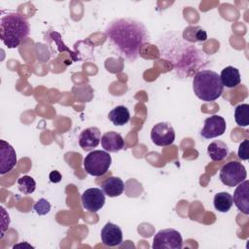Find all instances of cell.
I'll list each match as a JSON object with an SVG mask.
<instances>
[{
	"label": "cell",
	"mask_w": 249,
	"mask_h": 249,
	"mask_svg": "<svg viewBox=\"0 0 249 249\" xmlns=\"http://www.w3.org/2000/svg\"><path fill=\"white\" fill-rule=\"evenodd\" d=\"M108 41L123 57L134 61L140 53V48L149 41L146 26L132 18H116L105 28Z\"/></svg>",
	"instance_id": "1"
},
{
	"label": "cell",
	"mask_w": 249,
	"mask_h": 249,
	"mask_svg": "<svg viewBox=\"0 0 249 249\" xmlns=\"http://www.w3.org/2000/svg\"><path fill=\"white\" fill-rule=\"evenodd\" d=\"M30 32V26L25 17L18 13H8L1 17L0 38L9 49H15Z\"/></svg>",
	"instance_id": "2"
},
{
	"label": "cell",
	"mask_w": 249,
	"mask_h": 249,
	"mask_svg": "<svg viewBox=\"0 0 249 249\" xmlns=\"http://www.w3.org/2000/svg\"><path fill=\"white\" fill-rule=\"evenodd\" d=\"M193 89L196 97L205 102L218 99L223 92L220 76L212 70L198 71L193 79Z\"/></svg>",
	"instance_id": "3"
},
{
	"label": "cell",
	"mask_w": 249,
	"mask_h": 249,
	"mask_svg": "<svg viewBox=\"0 0 249 249\" xmlns=\"http://www.w3.org/2000/svg\"><path fill=\"white\" fill-rule=\"evenodd\" d=\"M111 163L112 159L108 152L94 150L84 159V169L89 175L101 176L108 171Z\"/></svg>",
	"instance_id": "4"
},
{
	"label": "cell",
	"mask_w": 249,
	"mask_h": 249,
	"mask_svg": "<svg viewBox=\"0 0 249 249\" xmlns=\"http://www.w3.org/2000/svg\"><path fill=\"white\" fill-rule=\"evenodd\" d=\"M247 172L239 161L231 160L224 164L220 169V180L228 187H235L246 179Z\"/></svg>",
	"instance_id": "5"
},
{
	"label": "cell",
	"mask_w": 249,
	"mask_h": 249,
	"mask_svg": "<svg viewBox=\"0 0 249 249\" xmlns=\"http://www.w3.org/2000/svg\"><path fill=\"white\" fill-rule=\"evenodd\" d=\"M153 249H181L183 238L180 232L174 229L159 231L153 239Z\"/></svg>",
	"instance_id": "6"
},
{
	"label": "cell",
	"mask_w": 249,
	"mask_h": 249,
	"mask_svg": "<svg viewBox=\"0 0 249 249\" xmlns=\"http://www.w3.org/2000/svg\"><path fill=\"white\" fill-rule=\"evenodd\" d=\"M151 140L157 146H168L175 140V131L173 126L168 123H159L151 130Z\"/></svg>",
	"instance_id": "7"
},
{
	"label": "cell",
	"mask_w": 249,
	"mask_h": 249,
	"mask_svg": "<svg viewBox=\"0 0 249 249\" xmlns=\"http://www.w3.org/2000/svg\"><path fill=\"white\" fill-rule=\"evenodd\" d=\"M81 201L84 209L96 213L103 207L105 203V194L101 189L90 188L83 193Z\"/></svg>",
	"instance_id": "8"
},
{
	"label": "cell",
	"mask_w": 249,
	"mask_h": 249,
	"mask_svg": "<svg viewBox=\"0 0 249 249\" xmlns=\"http://www.w3.org/2000/svg\"><path fill=\"white\" fill-rule=\"evenodd\" d=\"M226 121L219 115H213L204 121V125L200 131V135L205 139L218 137L226 131Z\"/></svg>",
	"instance_id": "9"
},
{
	"label": "cell",
	"mask_w": 249,
	"mask_h": 249,
	"mask_svg": "<svg viewBox=\"0 0 249 249\" xmlns=\"http://www.w3.org/2000/svg\"><path fill=\"white\" fill-rule=\"evenodd\" d=\"M17 163V154L12 145L5 140H0V173L6 174Z\"/></svg>",
	"instance_id": "10"
},
{
	"label": "cell",
	"mask_w": 249,
	"mask_h": 249,
	"mask_svg": "<svg viewBox=\"0 0 249 249\" xmlns=\"http://www.w3.org/2000/svg\"><path fill=\"white\" fill-rule=\"evenodd\" d=\"M101 241L105 246H119L123 242V231L121 228L113 223H106L101 230Z\"/></svg>",
	"instance_id": "11"
},
{
	"label": "cell",
	"mask_w": 249,
	"mask_h": 249,
	"mask_svg": "<svg viewBox=\"0 0 249 249\" xmlns=\"http://www.w3.org/2000/svg\"><path fill=\"white\" fill-rule=\"evenodd\" d=\"M232 202L239 211L249 214V181L244 180L239 183L233 193Z\"/></svg>",
	"instance_id": "12"
},
{
	"label": "cell",
	"mask_w": 249,
	"mask_h": 249,
	"mask_svg": "<svg viewBox=\"0 0 249 249\" xmlns=\"http://www.w3.org/2000/svg\"><path fill=\"white\" fill-rule=\"evenodd\" d=\"M101 140L100 130L95 126H90L84 129L79 136V145L85 151L92 150L97 147Z\"/></svg>",
	"instance_id": "13"
},
{
	"label": "cell",
	"mask_w": 249,
	"mask_h": 249,
	"mask_svg": "<svg viewBox=\"0 0 249 249\" xmlns=\"http://www.w3.org/2000/svg\"><path fill=\"white\" fill-rule=\"evenodd\" d=\"M101 146L106 152L117 153L124 149V142L122 135L115 131L105 132L101 137Z\"/></svg>",
	"instance_id": "14"
},
{
	"label": "cell",
	"mask_w": 249,
	"mask_h": 249,
	"mask_svg": "<svg viewBox=\"0 0 249 249\" xmlns=\"http://www.w3.org/2000/svg\"><path fill=\"white\" fill-rule=\"evenodd\" d=\"M101 190L109 197H116L121 196L124 190V184L119 177L110 176L101 183Z\"/></svg>",
	"instance_id": "15"
},
{
	"label": "cell",
	"mask_w": 249,
	"mask_h": 249,
	"mask_svg": "<svg viewBox=\"0 0 249 249\" xmlns=\"http://www.w3.org/2000/svg\"><path fill=\"white\" fill-rule=\"evenodd\" d=\"M220 79L223 87L228 89H233L237 87L241 82L239 71L233 66H228L224 68L221 72Z\"/></svg>",
	"instance_id": "16"
},
{
	"label": "cell",
	"mask_w": 249,
	"mask_h": 249,
	"mask_svg": "<svg viewBox=\"0 0 249 249\" xmlns=\"http://www.w3.org/2000/svg\"><path fill=\"white\" fill-rule=\"evenodd\" d=\"M207 154L212 160L220 161L229 156L230 149L225 142L221 140H215L208 145Z\"/></svg>",
	"instance_id": "17"
},
{
	"label": "cell",
	"mask_w": 249,
	"mask_h": 249,
	"mask_svg": "<svg viewBox=\"0 0 249 249\" xmlns=\"http://www.w3.org/2000/svg\"><path fill=\"white\" fill-rule=\"evenodd\" d=\"M109 120L115 125H124L128 123L130 119V114L125 106L119 105L112 109L108 114Z\"/></svg>",
	"instance_id": "18"
},
{
	"label": "cell",
	"mask_w": 249,
	"mask_h": 249,
	"mask_svg": "<svg viewBox=\"0 0 249 249\" xmlns=\"http://www.w3.org/2000/svg\"><path fill=\"white\" fill-rule=\"evenodd\" d=\"M183 38L192 43L204 42L207 40V34L200 26H188L183 31Z\"/></svg>",
	"instance_id": "19"
},
{
	"label": "cell",
	"mask_w": 249,
	"mask_h": 249,
	"mask_svg": "<svg viewBox=\"0 0 249 249\" xmlns=\"http://www.w3.org/2000/svg\"><path fill=\"white\" fill-rule=\"evenodd\" d=\"M232 196L229 193L226 192H221L215 195L214 199H213V204L216 210L219 212L226 213L228 212L231 207L232 206Z\"/></svg>",
	"instance_id": "20"
},
{
	"label": "cell",
	"mask_w": 249,
	"mask_h": 249,
	"mask_svg": "<svg viewBox=\"0 0 249 249\" xmlns=\"http://www.w3.org/2000/svg\"><path fill=\"white\" fill-rule=\"evenodd\" d=\"M234 120L239 126H248L249 124V105L240 104L235 107Z\"/></svg>",
	"instance_id": "21"
},
{
	"label": "cell",
	"mask_w": 249,
	"mask_h": 249,
	"mask_svg": "<svg viewBox=\"0 0 249 249\" xmlns=\"http://www.w3.org/2000/svg\"><path fill=\"white\" fill-rule=\"evenodd\" d=\"M18 188L23 195H30L36 189V182L31 176L24 175L18 179Z\"/></svg>",
	"instance_id": "22"
},
{
	"label": "cell",
	"mask_w": 249,
	"mask_h": 249,
	"mask_svg": "<svg viewBox=\"0 0 249 249\" xmlns=\"http://www.w3.org/2000/svg\"><path fill=\"white\" fill-rule=\"evenodd\" d=\"M33 209H34V211H35L38 215H40V216L46 215V214H48V213L50 212V210H51V204H50V202H49L46 198H40V199L34 204Z\"/></svg>",
	"instance_id": "23"
},
{
	"label": "cell",
	"mask_w": 249,
	"mask_h": 249,
	"mask_svg": "<svg viewBox=\"0 0 249 249\" xmlns=\"http://www.w3.org/2000/svg\"><path fill=\"white\" fill-rule=\"evenodd\" d=\"M248 144H249V141L248 139H244L243 142L240 143L239 147H238V157L242 160H247L248 158H249V155H248Z\"/></svg>",
	"instance_id": "24"
},
{
	"label": "cell",
	"mask_w": 249,
	"mask_h": 249,
	"mask_svg": "<svg viewBox=\"0 0 249 249\" xmlns=\"http://www.w3.org/2000/svg\"><path fill=\"white\" fill-rule=\"evenodd\" d=\"M49 178L52 183H58L61 181V174L57 170H53L50 173Z\"/></svg>",
	"instance_id": "25"
}]
</instances>
